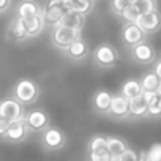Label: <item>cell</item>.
Instances as JSON below:
<instances>
[{"mask_svg": "<svg viewBox=\"0 0 161 161\" xmlns=\"http://www.w3.org/2000/svg\"><path fill=\"white\" fill-rule=\"evenodd\" d=\"M8 125H10V122H8L7 119H3L2 115H0V137H2V136L5 134V131H7Z\"/></svg>", "mask_w": 161, "mask_h": 161, "instance_id": "cell-33", "label": "cell"}, {"mask_svg": "<svg viewBox=\"0 0 161 161\" xmlns=\"http://www.w3.org/2000/svg\"><path fill=\"white\" fill-rule=\"evenodd\" d=\"M41 7L36 0H21L16 7V16L19 19H30L38 14H41Z\"/></svg>", "mask_w": 161, "mask_h": 161, "instance_id": "cell-14", "label": "cell"}, {"mask_svg": "<svg viewBox=\"0 0 161 161\" xmlns=\"http://www.w3.org/2000/svg\"><path fill=\"white\" fill-rule=\"evenodd\" d=\"M60 2H62L65 7H68V8H71V5H73V0H60Z\"/></svg>", "mask_w": 161, "mask_h": 161, "instance_id": "cell-36", "label": "cell"}, {"mask_svg": "<svg viewBox=\"0 0 161 161\" xmlns=\"http://www.w3.org/2000/svg\"><path fill=\"white\" fill-rule=\"evenodd\" d=\"M130 55L136 63H141V65H150L156 58V52H155L153 46L145 41L130 47Z\"/></svg>", "mask_w": 161, "mask_h": 161, "instance_id": "cell-9", "label": "cell"}, {"mask_svg": "<svg viewBox=\"0 0 161 161\" xmlns=\"http://www.w3.org/2000/svg\"><path fill=\"white\" fill-rule=\"evenodd\" d=\"M150 117H161V101H159V95L156 98H153L152 101H148V114Z\"/></svg>", "mask_w": 161, "mask_h": 161, "instance_id": "cell-28", "label": "cell"}, {"mask_svg": "<svg viewBox=\"0 0 161 161\" xmlns=\"http://www.w3.org/2000/svg\"><path fill=\"white\" fill-rule=\"evenodd\" d=\"M24 123L30 133H41L51 125V117L44 109H30L24 114Z\"/></svg>", "mask_w": 161, "mask_h": 161, "instance_id": "cell-5", "label": "cell"}, {"mask_svg": "<svg viewBox=\"0 0 161 161\" xmlns=\"http://www.w3.org/2000/svg\"><path fill=\"white\" fill-rule=\"evenodd\" d=\"M128 2H130V3H134V2H136V0H128Z\"/></svg>", "mask_w": 161, "mask_h": 161, "instance_id": "cell-38", "label": "cell"}, {"mask_svg": "<svg viewBox=\"0 0 161 161\" xmlns=\"http://www.w3.org/2000/svg\"><path fill=\"white\" fill-rule=\"evenodd\" d=\"M40 93H41L40 86L35 82V80L25 77V79H21V80H18V82L14 84L11 97L16 98L21 104L25 106V104L35 103L40 98Z\"/></svg>", "mask_w": 161, "mask_h": 161, "instance_id": "cell-1", "label": "cell"}, {"mask_svg": "<svg viewBox=\"0 0 161 161\" xmlns=\"http://www.w3.org/2000/svg\"><path fill=\"white\" fill-rule=\"evenodd\" d=\"M125 150H126V144H125V141H122L120 137L108 136V152L112 155V158L117 159Z\"/></svg>", "mask_w": 161, "mask_h": 161, "instance_id": "cell-22", "label": "cell"}, {"mask_svg": "<svg viewBox=\"0 0 161 161\" xmlns=\"http://www.w3.org/2000/svg\"><path fill=\"white\" fill-rule=\"evenodd\" d=\"M108 115L119 119V120L130 117V100L125 98L122 93L112 95V101H111V108H109Z\"/></svg>", "mask_w": 161, "mask_h": 161, "instance_id": "cell-13", "label": "cell"}, {"mask_svg": "<svg viewBox=\"0 0 161 161\" xmlns=\"http://www.w3.org/2000/svg\"><path fill=\"white\" fill-rule=\"evenodd\" d=\"M137 159H139V155H137L134 150L128 148V147H126V150L117 158V161H137Z\"/></svg>", "mask_w": 161, "mask_h": 161, "instance_id": "cell-31", "label": "cell"}, {"mask_svg": "<svg viewBox=\"0 0 161 161\" xmlns=\"http://www.w3.org/2000/svg\"><path fill=\"white\" fill-rule=\"evenodd\" d=\"M111 101H112V95L108 90H98V92H95V95L92 98V108L97 114L108 115Z\"/></svg>", "mask_w": 161, "mask_h": 161, "instance_id": "cell-16", "label": "cell"}, {"mask_svg": "<svg viewBox=\"0 0 161 161\" xmlns=\"http://www.w3.org/2000/svg\"><path fill=\"white\" fill-rule=\"evenodd\" d=\"M63 54H65L66 58H69L71 62L79 63V62L86 60V57L89 55V44H87V41H86L82 36H80V38L74 40L69 46H66V47L63 49Z\"/></svg>", "mask_w": 161, "mask_h": 161, "instance_id": "cell-12", "label": "cell"}, {"mask_svg": "<svg viewBox=\"0 0 161 161\" xmlns=\"http://www.w3.org/2000/svg\"><path fill=\"white\" fill-rule=\"evenodd\" d=\"M137 16H139V11L136 10V7H134L133 3H130V5L122 11V14H120L119 18H120L123 22H136Z\"/></svg>", "mask_w": 161, "mask_h": 161, "instance_id": "cell-26", "label": "cell"}, {"mask_svg": "<svg viewBox=\"0 0 161 161\" xmlns=\"http://www.w3.org/2000/svg\"><path fill=\"white\" fill-rule=\"evenodd\" d=\"M120 36H122V43L126 47H133V46L145 41V38H147V35L142 32V29L136 22H125L122 27Z\"/></svg>", "mask_w": 161, "mask_h": 161, "instance_id": "cell-6", "label": "cell"}, {"mask_svg": "<svg viewBox=\"0 0 161 161\" xmlns=\"http://www.w3.org/2000/svg\"><path fill=\"white\" fill-rule=\"evenodd\" d=\"M87 150H89V152L108 150V136H103V134H95V136H92L90 141L87 142Z\"/></svg>", "mask_w": 161, "mask_h": 161, "instance_id": "cell-23", "label": "cell"}, {"mask_svg": "<svg viewBox=\"0 0 161 161\" xmlns=\"http://www.w3.org/2000/svg\"><path fill=\"white\" fill-rule=\"evenodd\" d=\"M95 7V0H73V5H71V10H76L79 11L80 14H90L92 10Z\"/></svg>", "mask_w": 161, "mask_h": 161, "instance_id": "cell-24", "label": "cell"}, {"mask_svg": "<svg viewBox=\"0 0 161 161\" xmlns=\"http://www.w3.org/2000/svg\"><path fill=\"white\" fill-rule=\"evenodd\" d=\"M7 36H8V40L13 41V43H22V41L29 40V38H27V33H25V30H24L22 21H21L18 16H14V18L10 21V24H8V27H7Z\"/></svg>", "mask_w": 161, "mask_h": 161, "instance_id": "cell-18", "label": "cell"}, {"mask_svg": "<svg viewBox=\"0 0 161 161\" xmlns=\"http://www.w3.org/2000/svg\"><path fill=\"white\" fill-rule=\"evenodd\" d=\"M86 18L84 14H80L79 11L76 10H68L63 18L60 19V22L57 25H65V27H69V29H76V30H82L84 25H86Z\"/></svg>", "mask_w": 161, "mask_h": 161, "instance_id": "cell-17", "label": "cell"}, {"mask_svg": "<svg viewBox=\"0 0 161 161\" xmlns=\"http://www.w3.org/2000/svg\"><path fill=\"white\" fill-rule=\"evenodd\" d=\"M40 142H41V147L47 152H57V150H62L66 144V136L65 133L57 128V126H47L41 131V137H40Z\"/></svg>", "mask_w": 161, "mask_h": 161, "instance_id": "cell-3", "label": "cell"}, {"mask_svg": "<svg viewBox=\"0 0 161 161\" xmlns=\"http://www.w3.org/2000/svg\"><path fill=\"white\" fill-rule=\"evenodd\" d=\"M136 7V10L141 13H148V11H155L158 10V5H156V0H136L133 3Z\"/></svg>", "mask_w": 161, "mask_h": 161, "instance_id": "cell-25", "label": "cell"}, {"mask_svg": "<svg viewBox=\"0 0 161 161\" xmlns=\"http://www.w3.org/2000/svg\"><path fill=\"white\" fill-rule=\"evenodd\" d=\"M137 161H150V159H148V156H147V153H145V152H141V153H139V159H137Z\"/></svg>", "mask_w": 161, "mask_h": 161, "instance_id": "cell-35", "label": "cell"}, {"mask_svg": "<svg viewBox=\"0 0 161 161\" xmlns=\"http://www.w3.org/2000/svg\"><path fill=\"white\" fill-rule=\"evenodd\" d=\"M153 73L161 79V60H159V62H156V65H155V68H153Z\"/></svg>", "mask_w": 161, "mask_h": 161, "instance_id": "cell-34", "label": "cell"}, {"mask_svg": "<svg viewBox=\"0 0 161 161\" xmlns=\"http://www.w3.org/2000/svg\"><path fill=\"white\" fill-rule=\"evenodd\" d=\"M128 5H130L128 0H111V10H112V13H114L115 16H120L122 11H123Z\"/></svg>", "mask_w": 161, "mask_h": 161, "instance_id": "cell-29", "label": "cell"}, {"mask_svg": "<svg viewBox=\"0 0 161 161\" xmlns=\"http://www.w3.org/2000/svg\"><path fill=\"white\" fill-rule=\"evenodd\" d=\"M145 153H147L150 161H161V144L159 142L153 144Z\"/></svg>", "mask_w": 161, "mask_h": 161, "instance_id": "cell-30", "label": "cell"}, {"mask_svg": "<svg viewBox=\"0 0 161 161\" xmlns=\"http://www.w3.org/2000/svg\"><path fill=\"white\" fill-rule=\"evenodd\" d=\"M141 87H142V92H156L158 90V86L161 82V79L153 73V71H148L145 73L142 77H141Z\"/></svg>", "mask_w": 161, "mask_h": 161, "instance_id": "cell-21", "label": "cell"}, {"mask_svg": "<svg viewBox=\"0 0 161 161\" xmlns=\"http://www.w3.org/2000/svg\"><path fill=\"white\" fill-rule=\"evenodd\" d=\"M77 38H80V30L69 29L65 25H54L52 33H51V43L60 51H63Z\"/></svg>", "mask_w": 161, "mask_h": 161, "instance_id": "cell-4", "label": "cell"}, {"mask_svg": "<svg viewBox=\"0 0 161 161\" xmlns=\"http://www.w3.org/2000/svg\"><path fill=\"white\" fill-rule=\"evenodd\" d=\"M92 58H93L97 66H100L103 69H111V68L117 66V63L120 60V54H119V51L112 44L101 43V44H98L93 49Z\"/></svg>", "mask_w": 161, "mask_h": 161, "instance_id": "cell-2", "label": "cell"}, {"mask_svg": "<svg viewBox=\"0 0 161 161\" xmlns=\"http://www.w3.org/2000/svg\"><path fill=\"white\" fill-rule=\"evenodd\" d=\"M136 24L142 29L145 35H153L158 30H161V13L158 10L148 11V13H141L136 19Z\"/></svg>", "mask_w": 161, "mask_h": 161, "instance_id": "cell-7", "label": "cell"}, {"mask_svg": "<svg viewBox=\"0 0 161 161\" xmlns=\"http://www.w3.org/2000/svg\"><path fill=\"white\" fill-rule=\"evenodd\" d=\"M25 114L24 111V104H21L16 98H5L0 101V115L3 119H7L8 122H13V120H18V119H22Z\"/></svg>", "mask_w": 161, "mask_h": 161, "instance_id": "cell-10", "label": "cell"}, {"mask_svg": "<svg viewBox=\"0 0 161 161\" xmlns=\"http://www.w3.org/2000/svg\"><path fill=\"white\" fill-rule=\"evenodd\" d=\"M89 161H115V158H112V155L108 150H101V152H89Z\"/></svg>", "mask_w": 161, "mask_h": 161, "instance_id": "cell-27", "label": "cell"}, {"mask_svg": "<svg viewBox=\"0 0 161 161\" xmlns=\"http://www.w3.org/2000/svg\"><path fill=\"white\" fill-rule=\"evenodd\" d=\"M148 114V103L142 95L130 100V117L131 119H142Z\"/></svg>", "mask_w": 161, "mask_h": 161, "instance_id": "cell-19", "label": "cell"}, {"mask_svg": "<svg viewBox=\"0 0 161 161\" xmlns=\"http://www.w3.org/2000/svg\"><path fill=\"white\" fill-rule=\"evenodd\" d=\"M120 93L128 98V100H133L139 95H142V87H141V82L137 79H128L122 84V89H120Z\"/></svg>", "mask_w": 161, "mask_h": 161, "instance_id": "cell-20", "label": "cell"}, {"mask_svg": "<svg viewBox=\"0 0 161 161\" xmlns=\"http://www.w3.org/2000/svg\"><path fill=\"white\" fill-rule=\"evenodd\" d=\"M13 5V0H0V14L2 13H7Z\"/></svg>", "mask_w": 161, "mask_h": 161, "instance_id": "cell-32", "label": "cell"}, {"mask_svg": "<svg viewBox=\"0 0 161 161\" xmlns=\"http://www.w3.org/2000/svg\"><path fill=\"white\" fill-rule=\"evenodd\" d=\"M29 133H30V131H29V128L25 126L24 117H22V119H18V120L10 122V125H8L5 134L2 136V139L7 141V142H11V144H19V142H22V141L27 139Z\"/></svg>", "mask_w": 161, "mask_h": 161, "instance_id": "cell-8", "label": "cell"}, {"mask_svg": "<svg viewBox=\"0 0 161 161\" xmlns=\"http://www.w3.org/2000/svg\"><path fill=\"white\" fill-rule=\"evenodd\" d=\"M21 21H22V25H24V30H25L29 40L40 36V35L43 33V30H44V25H46L44 18H43V11H41V14H38V16H35V18L21 19Z\"/></svg>", "mask_w": 161, "mask_h": 161, "instance_id": "cell-15", "label": "cell"}, {"mask_svg": "<svg viewBox=\"0 0 161 161\" xmlns=\"http://www.w3.org/2000/svg\"><path fill=\"white\" fill-rule=\"evenodd\" d=\"M156 92H158V93L161 95V82H159V86H158V90H156Z\"/></svg>", "mask_w": 161, "mask_h": 161, "instance_id": "cell-37", "label": "cell"}, {"mask_svg": "<svg viewBox=\"0 0 161 161\" xmlns=\"http://www.w3.org/2000/svg\"><path fill=\"white\" fill-rule=\"evenodd\" d=\"M71 10L68 7H65L60 0H49V3L44 7L43 10V18H44V22L46 24H51V25H57L60 22V19L63 18V14Z\"/></svg>", "mask_w": 161, "mask_h": 161, "instance_id": "cell-11", "label": "cell"}]
</instances>
